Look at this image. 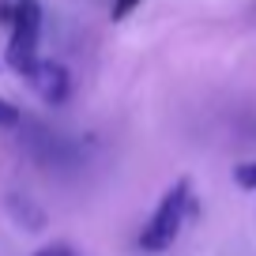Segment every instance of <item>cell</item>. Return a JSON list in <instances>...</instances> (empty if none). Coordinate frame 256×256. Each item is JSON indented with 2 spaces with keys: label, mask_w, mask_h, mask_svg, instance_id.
<instances>
[{
  "label": "cell",
  "mask_w": 256,
  "mask_h": 256,
  "mask_svg": "<svg viewBox=\"0 0 256 256\" xmlns=\"http://www.w3.org/2000/svg\"><path fill=\"white\" fill-rule=\"evenodd\" d=\"M34 256H76L68 245H46V248H38Z\"/></svg>",
  "instance_id": "obj_9"
},
{
  "label": "cell",
  "mask_w": 256,
  "mask_h": 256,
  "mask_svg": "<svg viewBox=\"0 0 256 256\" xmlns=\"http://www.w3.org/2000/svg\"><path fill=\"white\" fill-rule=\"evenodd\" d=\"M26 147H30V154L38 162H46V166H68V162H76V151L68 147V140L53 136V132L42 128V124L26 128Z\"/></svg>",
  "instance_id": "obj_3"
},
{
  "label": "cell",
  "mask_w": 256,
  "mask_h": 256,
  "mask_svg": "<svg viewBox=\"0 0 256 256\" xmlns=\"http://www.w3.org/2000/svg\"><path fill=\"white\" fill-rule=\"evenodd\" d=\"M19 124H23V113H19L12 102L0 98V128H19Z\"/></svg>",
  "instance_id": "obj_7"
},
{
  "label": "cell",
  "mask_w": 256,
  "mask_h": 256,
  "mask_svg": "<svg viewBox=\"0 0 256 256\" xmlns=\"http://www.w3.org/2000/svg\"><path fill=\"white\" fill-rule=\"evenodd\" d=\"M188 204H192V184L181 177V181L162 196V204H158V211L151 215V222L144 226L140 245H144L147 252H162V248H170L174 238H177V230H181V222H184V215H188Z\"/></svg>",
  "instance_id": "obj_1"
},
{
  "label": "cell",
  "mask_w": 256,
  "mask_h": 256,
  "mask_svg": "<svg viewBox=\"0 0 256 256\" xmlns=\"http://www.w3.org/2000/svg\"><path fill=\"white\" fill-rule=\"evenodd\" d=\"M26 83L34 87V94L46 106H60L68 98V68L60 60H38L34 72L26 76Z\"/></svg>",
  "instance_id": "obj_2"
},
{
  "label": "cell",
  "mask_w": 256,
  "mask_h": 256,
  "mask_svg": "<svg viewBox=\"0 0 256 256\" xmlns=\"http://www.w3.org/2000/svg\"><path fill=\"white\" fill-rule=\"evenodd\" d=\"M4 60H8V68L16 76H30L34 64H38V34L34 30H16L12 26V42H8V53H4Z\"/></svg>",
  "instance_id": "obj_4"
},
{
  "label": "cell",
  "mask_w": 256,
  "mask_h": 256,
  "mask_svg": "<svg viewBox=\"0 0 256 256\" xmlns=\"http://www.w3.org/2000/svg\"><path fill=\"white\" fill-rule=\"evenodd\" d=\"M136 4H140V0H113V19H124Z\"/></svg>",
  "instance_id": "obj_8"
},
{
  "label": "cell",
  "mask_w": 256,
  "mask_h": 256,
  "mask_svg": "<svg viewBox=\"0 0 256 256\" xmlns=\"http://www.w3.org/2000/svg\"><path fill=\"white\" fill-rule=\"evenodd\" d=\"M234 181H238L241 188L256 192V162H241V166H234Z\"/></svg>",
  "instance_id": "obj_6"
},
{
  "label": "cell",
  "mask_w": 256,
  "mask_h": 256,
  "mask_svg": "<svg viewBox=\"0 0 256 256\" xmlns=\"http://www.w3.org/2000/svg\"><path fill=\"white\" fill-rule=\"evenodd\" d=\"M4 204H8V215L16 218L23 230H30V234H34V230H42V226H46V211H42L38 204L30 200V196H16V192H12Z\"/></svg>",
  "instance_id": "obj_5"
}]
</instances>
